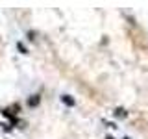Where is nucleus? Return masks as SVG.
Instances as JSON below:
<instances>
[{"mask_svg":"<svg viewBox=\"0 0 148 139\" xmlns=\"http://www.w3.org/2000/svg\"><path fill=\"white\" fill-rule=\"evenodd\" d=\"M113 115H115L117 119H126V117H128V111L124 109V108H117V109L113 111Z\"/></svg>","mask_w":148,"mask_h":139,"instance_id":"1","label":"nucleus"},{"mask_svg":"<svg viewBox=\"0 0 148 139\" xmlns=\"http://www.w3.org/2000/svg\"><path fill=\"white\" fill-rule=\"evenodd\" d=\"M39 104V96L37 95H32V98H28V106H32V108H34V106H37Z\"/></svg>","mask_w":148,"mask_h":139,"instance_id":"2","label":"nucleus"},{"mask_svg":"<svg viewBox=\"0 0 148 139\" xmlns=\"http://www.w3.org/2000/svg\"><path fill=\"white\" fill-rule=\"evenodd\" d=\"M63 102L69 106H74V98H71V96H63Z\"/></svg>","mask_w":148,"mask_h":139,"instance_id":"3","label":"nucleus"},{"mask_svg":"<svg viewBox=\"0 0 148 139\" xmlns=\"http://www.w3.org/2000/svg\"><path fill=\"white\" fill-rule=\"evenodd\" d=\"M17 48L21 50V54H26V48H24V46H22V43H18V45H17Z\"/></svg>","mask_w":148,"mask_h":139,"instance_id":"4","label":"nucleus"},{"mask_svg":"<svg viewBox=\"0 0 148 139\" xmlns=\"http://www.w3.org/2000/svg\"><path fill=\"white\" fill-rule=\"evenodd\" d=\"M28 35H30V41H35V34H34V32H30Z\"/></svg>","mask_w":148,"mask_h":139,"instance_id":"5","label":"nucleus"},{"mask_svg":"<svg viewBox=\"0 0 148 139\" xmlns=\"http://www.w3.org/2000/svg\"><path fill=\"white\" fill-rule=\"evenodd\" d=\"M108 139H113V137H108Z\"/></svg>","mask_w":148,"mask_h":139,"instance_id":"6","label":"nucleus"},{"mask_svg":"<svg viewBox=\"0 0 148 139\" xmlns=\"http://www.w3.org/2000/svg\"><path fill=\"white\" fill-rule=\"evenodd\" d=\"M124 139H128V137H124Z\"/></svg>","mask_w":148,"mask_h":139,"instance_id":"7","label":"nucleus"}]
</instances>
